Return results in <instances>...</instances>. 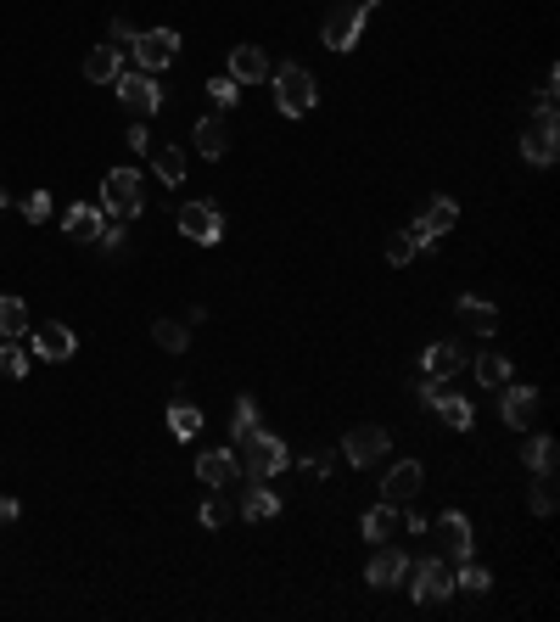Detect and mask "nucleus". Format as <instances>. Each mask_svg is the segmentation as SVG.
<instances>
[{"label": "nucleus", "mask_w": 560, "mask_h": 622, "mask_svg": "<svg viewBox=\"0 0 560 622\" xmlns=\"http://www.w3.org/2000/svg\"><path fill=\"white\" fill-rule=\"evenodd\" d=\"M370 12H376V0H336L331 12H325V23H320L325 51H353L364 23H370Z\"/></svg>", "instance_id": "f257e3e1"}, {"label": "nucleus", "mask_w": 560, "mask_h": 622, "mask_svg": "<svg viewBox=\"0 0 560 622\" xmlns=\"http://www.w3.org/2000/svg\"><path fill=\"white\" fill-rule=\"evenodd\" d=\"M275 79V107L286 118H303L314 101H320V90H314V73L303 68V62H286V68H275L269 73Z\"/></svg>", "instance_id": "f03ea898"}, {"label": "nucleus", "mask_w": 560, "mask_h": 622, "mask_svg": "<svg viewBox=\"0 0 560 622\" xmlns=\"http://www.w3.org/2000/svg\"><path fill=\"white\" fill-rule=\"evenodd\" d=\"M241 449H247V460H241L247 482H269V477H280V471L292 466V449H286V443H280L275 432H264V426H258V432H252V438L241 443Z\"/></svg>", "instance_id": "7ed1b4c3"}, {"label": "nucleus", "mask_w": 560, "mask_h": 622, "mask_svg": "<svg viewBox=\"0 0 560 622\" xmlns=\"http://www.w3.org/2000/svg\"><path fill=\"white\" fill-rule=\"evenodd\" d=\"M101 208H107V219H135L140 208H146V197H140V174L135 169H107V180H101Z\"/></svg>", "instance_id": "20e7f679"}, {"label": "nucleus", "mask_w": 560, "mask_h": 622, "mask_svg": "<svg viewBox=\"0 0 560 622\" xmlns=\"http://www.w3.org/2000/svg\"><path fill=\"white\" fill-rule=\"evenodd\" d=\"M409 572H415V583H409L415 606H443L448 594H454V566H448L443 555H426V561H415Z\"/></svg>", "instance_id": "39448f33"}, {"label": "nucleus", "mask_w": 560, "mask_h": 622, "mask_svg": "<svg viewBox=\"0 0 560 622\" xmlns=\"http://www.w3.org/2000/svg\"><path fill=\"white\" fill-rule=\"evenodd\" d=\"M174 225H180L185 236L196 241V247H219V236H224V213L213 208V202H185V208L174 213Z\"/></svg>", "instance_id": "423d86ee"}, {"label": "nucleus", "mask_w": 560, "mask_h": 622, "mask_svg": "<svg viewBox=\"0 0 560 622\" xmlns=\"http://www.w3.org/2000/svg\"><path fill=\"white\" fill-rule=\"evenodd\" d=\"M135 62H140V73H163L168 62L180 57V34L174 29H146V34H135Z\"/></svg>", "instance_id": "0eeeda50"}, {"label": "nucleus", "mask_w": 560, "mask_h": 622, "mask_svg": "<svg viewBox=\"0 0 560 622\" xmlns=\"http://www.w3.org/2000/svg\"><path fill=\"white\" fill-rule=\"evenodd\" d=\"M112 90H118V101H124L129 113H140V118H152L157 107H163V90H157L152 73H118Z\"/></svg>", "instance_id": "6e6552de"}, {"label": "nucleus", "mask_w": 560, "mask_h": 622, "mask_svg": "<svg viewBox=\"0 0 560 622\" xmlns=\"http://www.w3.org/2000/svg\"><path fill=\"white\" fill-rule=\"evenodd\" d=\"M415 393L426 398V404H432V410L443 415V421L454 426V432H471V421H476V415H471V398H460V393H448V387H437L432 376H426V382H420Z\"/></svg>", "instance_id": "1a4fd4ad"}, {"label": "nucleus", "mask_w": 560, "mask_h": 622, "mask_svg": "<svg viewBox=\"0 0 560 622\" xmlns=\"http://www.w3.org/2000/svg\"><path fill=\"white\" fill-rule=\"evenodd\" d=\"M387 449H392V438L381 432V426H353L348 443H342V460H348L353 471H364V466H376Z\"/></svg>", "instance_id": "9d476101"}, {"label": "nucleus", "mask_w": 560, "mask_h": 622, "mask_svg": "<svg viewBox=\"0 0 560 622\" xmlns=\"http://www.w3.org/2000/svg\"><path fill=\"white\" fill-rule=\"evenodd\" d=\"M420 482H426V466L420 460H398L387 471V482H381V505H415Z\"/></svg>", "instance_id": "9b49d317"}, {"label": "nucleus", "mask_w": 560, "mask_h": 622, "mask_svg": "<svg viewBox=\"0 0 560 622\" xmlns=\"http://www.w3.org/2000/svg\"><path fill=\"white\" fill-rule=\"evenodd\" d=\"M28 331H34V354L51 359V365H62V359L79 354V337H73L62 320H40V326H28Z\"/></svg>", "instance_id": "f8f14e48"}, {"label": "nucleus", "mask_w": 560, "mask_h": 622, "mask_svg": "<svg viewBox=\"0 0 560 622\" xmlns=\"http://www.w3.org/2000/svg\"><path fill=\"white\" fill-rule=\"evenodd\" d=\"M471 522H465L460 510H443V516H437V555H443V561H465V555H471Z\"/></svg>", "instance_id": "ddd939ff"}, {"label": "nucleus", "mask_w": 560, "mask_h": 622, "mask_svg": "<svg viewBox=\"0 0 560 622\" xmlns=\"http://www.w3.org/2000/svg\"><path fill=\"white\" fill-rule=\"evenodd\" d=\"M409 578V555L398 550V544H381L376 555H370V566H364V583L370 589H392V583Z\"/></svg>", "instance_id": "4468645a"}, {"label": "nucleus", "mask_w": 560, "mask_h": 622, "mask_svg": "<svg viewBox=\"0 0 560 622\" xmlns=\"http://www.w3.org/2000/svg\"><path fill=\"white\" fill-rule=\"evenodd\" d=\"M269 57H264V45H230V79L236 85H264L269 79Z\"/></svg>", "instance_id": "2eb2a0df"}, {"label": "nucleus", "mask_w": 560, "mask_h": 622, "mask_svg": "<svg viewBox=\"0 0 560 622\" xmlns=\"http://www.w3.org/2000/svg\"><path fill=\"white\" fill-rule=\"evenodd\" d=\"M101 225H107V208H96V202H73V208L62 213V230H68L73 241H96Z\"/></svg>", "instance_id": "dca6fc26"}, {"label": "nucleus", "mask_w": 560, "mask_h": 622, "mask_svg": "<svg viewBox=\"0 0 560 622\" xmlns=\"http://www.w3.org/2000/svg\"><path fill=\"white\" fill-rule=\"evenodd\" d=\"M236 471H241V460L230 449H202L196 454V477L208 482V488H224V482H236Z\"/></svg>", "instance_id": "f3484780"}, {"label": "nucleus", "mask_w": 560, "mask_h": 622, "mask_svg": "<svg viewBox=\"0 0 560 622\" xmlns=\"http://www.w3.org/2000/svg\"><path fill=\"white\" fill-rule=\"evenodd\" d=\"M499 415H504V426H527L532 415H538V393L532 387H516V382H504V404H499Z\"/></svg>", "instance_id": "a211bd4d"}, {"label": "nucleus", "mask_w": 560, "mask_h": 622, "mask_svg": "<svg viewBox=\"0 0 560 622\" xmlns=\"http://www.w3.org/2000/svg\"><path fill=\"white\" fill-rule=\"evenodd\" d=\"M420 365H426V376H432V382H448V376H460L465 354H460V342H432V348L420 354Z\"/></svg>", "instance_id": "6ab92c4d"}, {"label": "nucleus", "mask_w": 560, "mask_h": 622, "mask_svg": "<svg viewBox=\"0 0 560 622\" xmlns=\"http://www.w3.org/2000/svg\"><path fill=\"white\" fill-rule=\"evenodd\" d=\"M146 157H152L157 180H163L168 191H174V185L185 180V152H180V146H168V141H157V135H152V146H146Z\"/></svg>", "instance_id": "aec40b11"}, {"label": "nucleus", "mask_w": 560, "mask_h": 622, "mask_svg": "<svg viewBox=\"0 0 560 622\" xmlns=\"http://www.w3.org/2000/svg\"><path fill=\"white\" fill-rule=\"evenodd\" d=\"M454 309H460V314H465V326H476L482 337H493V331H499V309H493L488 297H471V292H460V297H454Z\"/></svg>", "instance_id": "412c9836"}, {"label": "nucleus", "mask_w": 560, "mask_h": 622, "mask_svg": "<svg viewBox=\"0 0 560 622\" xmlns=\"http://www.w3.org/2000/svg\"><path fill=\"white\" fill-rule=\"evenodd\" d=\"M118 73H124V62H118V45H96V51L84 57V79H90V85H112Z\"/></svg>", "instance_id": "4be33fe9"}, {"label": "nucleus", "mask_w": 560, "mask_h": 622, "mask_svg": "<svg viewBox=\"0 0 560 622\" xmlns=\"http://www.w3.org/2000/svg\"><path fill=\"white\" fill-rule=\"evenodd\" d=\"M521 157H527L532 169H549V163L560 157V135H544V129H527V135H521Z\"/></svg>", "instance_id": "5701e85b"}, {"label": "nucleus", "mask_w": 560, "mask_h": 622, "mask_svg": "<svg viewBox=\"0 0 560 622\" xmlns=\"http://www.w3.org/2000/svg\"><path fill=\"white\" fill-rule=\"evenodd\" d=\"M196 152L208 157H224L230 152V124H224V118H202V124H196Z\"/></svg>", "instance_id": "b1692460"}, {"label": "nucleus", "mask_w": 560, "mask_h": 622, "mask_svg": "<svg viewBox=\"0 0 560 622\" xmlns=\"http://www.w3.org/2000/svg\"><path fill=\"white\" fill-rule=\"evenodd\" d=\"M241 516H247V522H269V516H280V494H269L264 482H252L247 499H241Z\"/></svg>", "instance_id": "393cba45"}, {"label": "nucleus", "mask_w": 560, "mask_h": 622, "mask_svg": "<svg viewBox=\"0 0 560 622\" xmlns=\"http://www.w3.org/2000/svg\"><path fill=\"white\" fill-rule=\"evenodd\" d=\"M28 326H34V320H28V303L23 297H0V337L12 342V337H28Z\"/></svg>", "instance_id": "a878e982"}, {"label": "nucleus", "mask_w": 560, "mask_h": 622, "mask_svg": "<svg viewBox=\"0 0 560 622\" xmlns=\"http://www.w3.org/2000/svg\"><path fill=\"white\" fill-rule=\"evenodd\" d=\"M521 460H527V471L549 477V471H555V438H549V432H538V438H532L527 449H521Z\"/></svg>", "instance_id": "bb28decb"}, {"label": "nucleus", "mask_w": 560, "mask_h": 622, "mask_svg": "<svg viewBox=\"0 0 560 622\" xmlns=\"http://www.w3.org/2000/svg\"><path fill=\"white\" fill-rule=\"evenodd\" d=\"M420 219H426L437 236H448V230L460 225V202H454V197H437V202H426V213H420Z\"/></svg>", "instance_id": "cd10ccee"}, {"label": "nucleus", "mask_w": 560, "mask_h": 622, "mask_svg": "<svg viewBox=\"0 0 560 622\" xmlns=\"http://www.w3.org/2000/svg\"><path fill=\"white\" fill-rule=\"evenodd\" d=\"M152 337H157L163 354H185V348H191V326H180V320H157Z\"/></svg>", "instance_id": "c85d7f7f"}, {"label": "nucleus", "mask_w": 560, "mask_h": 622, "mask_svg": "<svg viewBox=\"0 0 560 622\" xmlns=\"http://www.w3.org/2000/svg\"><path fill=\"white\" fill-rule=\"evenodd\" d=\"M258 432V398H236V410H230V438L247 443Z\"/></svg>", "instance_id": "c756f323"}, {"label": "nucleus", "mask_w": 560, "mask_h": 622, "mask_svg": "<svg viewBox=\"0 0 560 622\" xmlns=\"http://www.w3.org/2000/svg\"><path fill=\"white\" fill-rule=\"evenodd\" d=\"M168 432L174 438H196L202 432V410L196 404H168Z\"/></svg>", "instance_id": "7c9ffc66"}, {"label": "nucleus", "mask_w": 560, "mask_h": 622, "mask_svg": "<svg viewBox=\"0 0 560 622\" xmlns=\"http://www.w3.org/2000/svg\"><path fill=\"white\" fill-rule=\"evenodd\" d=\"M454 589H465V594H488V589H493L488 566H476L471 555H465V561H460V572H454Z\"/></svg>", "instance_id": "2f4dec72"}, {"label": "nucleus", "mask_w": 560, "mask_h": 622, "mask_svg": "<svg viewBox=\"0 0 560 622\" xmlns=\"http://www.w3.org/2000/svg\"><path fill=\"white\" fill-rule=\"evenodd\" d=\"M471 370H476V382H482V387H504V382H510V359H504V354H482Z\"/></svg>", "instance_id": "473e14b6"}, {"label": "nucleus", "mask_w": 560, "mask_h": 622, "mask_svg": "<svg viewBox=\"0 0 560 622\" xmlns=\"http://www.w3.org/2000/svg\"><path fill=\"white\" fill-rule=\"evenodd\" d=\"M0 376H6V382H23L28 376V348H17V337L0 342Z\"/></svg>", "instance_id": "72a5a7b5"}, {"label": "nucleus", "mask_w": 560, "mask_h": 622, "mask_svg": "<svg viewBox=\"0 0 560 622\" xmlns=\"http://www.w3.org/2000/svg\"><path fill=\"white\" fill-rule=\"evenodd\" d=\"M359 533H364V538H376V544H387V538H392V505H376V510H364Z\"/></svg>", "instance_id": "f704fd0d"}, {"label": "nucleus", "mask_w": 560, "mask_h": 622, "mask_svg": "<svg viewBox=\"0 0 560 622\" xmlns=\"http://www.w3.org/2000/svg\"><path fill=\"white\" fill-rule=\"evenodd\" d=\"M208 96H213V107H224V113H230V107L241 101V85L230 79V73H219V79H208Z\"/></svg>", "instance_id": "c9c22d12"}, {"label": "nucleus", "mask_w": 560, "mask_h": 622, "mask_svg": "<svg viewBox=\"0 0 560 622\" xmlns=\"http://www.w3.org/2000/svg\"><path fill=\"white\" fill-rule=\"evenodd\" d=\"M527 505H532V516H555V482H549V477H538V488H532V499H527Z\"/></svg>", "instance_id": "e433bc0d"}, {"label": "nucleus", "mask_w": 560, "mask_h": 622, "mask_svg": "<svg viewBox=\"0 0 560 622\" xmlns=\"http://www.w3.org/2000/svg\"><path fill=\"white\" fill-rule=\"evenodd\" d=\"M17 208H23V219H28V225H40V219H51V197H45V191H28V197L17 202Z\"/></svg>", "instance_id": "4c0bfd02"}, {"label": "nucleus", "mask_w": 560, "mask_h": 622, "mask_svg": "<svg viewBox=\"0 0 560 622\" xmlns=\"http://www.w3.org/2000/svg\"><path fill=\"white\" fill-rule=\"evenodd\" d=\"M96 247H101L107 258H118V253H124V219H112V225H101Z\"/></svg>", "instance_id": "58836bf2"}, {"label": "nucleus", "mask_w": 560, "mask_h": 622, "mask_svg": "<svg viewBox=\"0 0 560 622\" xmlns=\"http://www.w3.org/2000/svg\"><path fill=\"white\" fill-rule=\"evenodd\" d=\"M415 253H420V247H415L409 236H392V241H387V264H392V269H404Z\"/></svg>", "instance_id": "ea45409f"}, {"label": "nucleus", "mask_w": 560, "mask_h": 622, "mask_svg": "<svg viewBox=\"0 0 560 622\" xmlns=\"http://www.w3.org/2000/svg\"><path fill=\"white\" fill-rule=\"evenodd\" d=\"M527 129H544V135H560V118H555V101H538V113H532Z\"/></svg>", "instance_id": "a19ab883"}, {"label": "nucleus", "mask_w": 560, "mask_h": 622, "mask_svg": "<svg viewBox=\"0 0 560 622\" xmlns=\"http://www.w3.org/2000/svg\"><path fill=\"white\" fill-rule=\"evenodd\" d=\"M196 516H202V527H224V522H230V505H224V499H219V494H213V499H208V505L196 510Z\"/></svg>", "instance_id": "79ce46f5"}, {"label": "nucleus", "mask_w": 560, "mask_h": 622, "mask_svg": "<svg viewBox=\"0 0 560 622\" xmlns=\"http://www.w3.org/2000/svg\"><path fill=\"white\" fill-rule=\"evenodd\" d=\"M404 236H409V241H415V247H437V241H443V236H437V230H432V225H426V219H415V225H409V230H404Z\"/></svg>", "instance_id": "37998d69"}, {"label": "nucleus", "mask_w": 560, "mask_h": 622, "mask_svg": "<svg viewBox=\"0 0 560 622\" xmlns=\"http://www.w3.org/2000/svg\"><path fill=\"white\" fill-rule=\"evenodd\" d=\"M135 23H129V17H112V40H118V45H129V40H135Z\"/></svg>", "instance_id": "c03bdc74"}, {"label": "nucleus", "mask_w": 560, "mask_h": 622, "mask_svg": "<svg viewBox=\"0 0 560 622\" xmlns=\"http://www.w3.org/2000/svg\"><path fill=\"white\" fill-rule=\"evenodd\" d=\"M560 96V68H549L544 73V90H538V101H555Z\"/></svg>", "instance_id": "a18cd8bd"}, {"label": "nucleus", "mask_w": 560, "mask_h": 622, "mask_svg": "<svg viewBox=\"0 0 560 622\" xmlns=\"http://www.w3.org/2000/svg\"><path fill=\"white\" fill-rule=\"evenodd\" d=\"M129 146H135V152H146V146H152V129L135 124V129H129Z\"/></svg>", "instance_id": "49530a36"}, {"label": "nucleus", "mask_w": 560, "mask_h": 622, "mask_svg": "<svg viewBox=\"0 0 560 622\" xmlns=\"http://www.w3.org/2000/svg\"><path fill=\"white\" fill-rule=\"evenodd\" d=\"M12 522H17V499L0 494V527H12Z\"/></svg>", "instance_id": "de8ad7c7"}, {"label": "nucleus", "mask_w": 560, "mask_h": 622, "mask_svg": "<svg viewBox=\"0 0 560 622\" xmlns=\"http://www.w3.org/2000/svg\"><path fill=\"white\" fill-rule=\"evenodd\" d=\"M6 202H12V197H6V191H0V208H6Z\"/></svg>", "instance_id": "09e8293b"}]
</instances>
